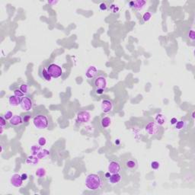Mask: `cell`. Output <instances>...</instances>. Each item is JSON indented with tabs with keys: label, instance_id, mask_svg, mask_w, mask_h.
Here are the masks:
<instances>
[{
	"label": "cell",
	"instance_id": "6da1fadb",
	"mask_svg": "<svg viewBox=\"0 0 195 195\" xmlns=\"http://www.w3.org/2000/svg\"><path fill=\"white\" fill-rule=\"evenodd\" d=\"M85 186L90 191H96L102 186V180L99 175L90 174L85 179Z\"/></svg>",
	"mask_w": 195,
	"mask_h": 195
},
{
	"label": "cell",
	"instance_id": "7a4b0ae2",
	"mask_svg": "<svg viewBox=\"0 0 195 195\" xmlns=\"http://www.w3.org/2000/svg\"><path fill=\"white\" fill-rule=\"evenodd\" d=\"M33 123L35 127H37V129L43 130L46 129L48 127L49 120L48 118L44 114H37L34 118Z\"/></svg>",
	"mask_w": 195,
	"mask_h": 195
},
{
	"label": "cell",
	"instance_id": "3957f363",
	"mask_svg": "<svg viewBox=\"0 0 195 195\" xmlns=\"http://www.w3.org/2000/svg\"><path fill=\"white\" fill-rule=\"evenodd\" d=\"M47 71L52 78H59L63 74V70L60 66L55 63H51L47 68Z\"/></svg>",
	"mask_w": 195,
	"mask_h": 195
},
{
	"label": "cell",
	"instance_id": "277c9868",
	"mask_svg": "<svg viewBox=\"0 0 195 195\" xmlns=\"http://www.w3.org/2000/svg\"><path fill=\"white\" fill-rule=\"evenodd\" d=\"M20 106L21 109L26 111H28L32 108L33 106V101L31 100V98L27 96H24L21 99V103H20Z\"/></svg>",
	"mask_w": 195,
	"mask_h": 195
},
{
	"label": "cell",
	"instance_id": "5b68a950",
	"mask_svg": "<svg viewBox=\"0 0 195 195\" xmlns=\"http://www.w3.org/2000/svg\"><path fill=\"white\" fill-rule=\"evenodd\" d=\"M145 130L149 135H156L159 131V127L156 122L150 121L146 125Z\"/></svg>",
	"mask_w": 195,
	"mask_h": 195
},
{
	"label": "cell",
	"instance_id": "8992f818",
	"mask_svg": "<svg viewBox=\"0 0 195 195\" xmlns=\"http://www.w3.org/2000/svg\"><path fill=\"white\" fill-rule=\"evenodd\" d=\"M108 172L111 174H114V173H119L121 170V166H120V162L116 160L111 161L109 165H108Z\"/></svg>",
	"mask_w": 195,
	"mask_h": 195
},
{
	"label": "cell",
	"instance_id": "52a82bcc",
	"mask_svg": "<svg viewBox=\"0 0 195 195\" xmlns=\"http://www.w3.org/2000/svg\"><path fill=\"white\" fill-rule=\"evenodd\" d=\"M91 118V114L87 111H82L78 113L77 120L80 123H86Z\"/></svg>",
	"mask_w": 195,
	"mask_h": 195
},
{
	"label": "cell",
	"instance_id": "ba28073f",
	"mask_svg": "<svg viewBox=\"0 0 195 195\" xmlns=\"http://www.w3.org/2000/svg\"><path fill=\"white\" fill-rule=\"evenodd\" d=\"M95 85L96 89H105L107 86V80L103 76H98L96 79H95Z\"/></svg>",
	"mask_w": 195,
	"mask_h": 195
},
{
	"label": "cell",
	"instance_id": "9c48e42d",
	"mask_svg": "<svg viewBox=\"0 0 195 195\" xmlns=\"http://www.w3.org/2000/svg\"><path fill=\"white\" fill-rule=\"evenodd\" d=\"M11 184L14 187H19L22 185V183H23V179L21 178V175L18 174H15L12 176L11 178Z\"/></svg>",
	"mask_w": 195,
	"mask_h": 195
},
{
	"label": "cell",
	"instance_id": "30bf717a",
	"mask_svg": "<svg viewBox=\"0 0 195 195\" xmlns=\"http://www.w3.org/2000/svg\"><path fill=\"white\" fill-rule=\"evenodd\" d=\"M101 110H102L103 112L109 113L110 111H112L113 104L112 102L109 100H103L102 101H101Z\"/></svg>",
	"mask_w": 195,
	"mask_h": 195
},
{
	"label": "cell",
	"instance_id": "8fae6325",
	"mask_svg": "<svg viewBox=\"0 0 195 195\" xmlns=\"http://www.w3.org/2000/svg\"><path fill=\"white\" fill-rule=\"evenodd\" d=\"M108 182L111 184H117L120 183L122 180L121 175L119 173H114V174H111L110 177L108 178Z\"/></svg>",
	"mask_w": 195,
	"mask_h": 195
},
{
	"label": "cell",
	"instance_id": "7c38bea8",
	"mask_svg": "<svg viewBox=\"0 0 195 195\" xmlns=\"http://www.w3.org/2000/svg\"><path fill=\"white\" fill-rule=\"evenodd\" d=\"M97 73H98V70H97L96 67L94 66H91L88 68L85 72V75L89 79H94L97 75Z\"/></svg>",
	"mask_w": 195,
	"mask_h": 195
},
{
	"label": "cell",
	"instance_id": "4fadbf2b",
	"mask_svg": "<svg viewBox=\"0 0 195 195\" xmlns=\"http://www.w3.org/2000/svg\"><path fill=\"white\" fill-rule=\"evenodd\" d=\"M39 75L41 76V78H42V79H44V80L48 82H50V80H51V78H52L50 76V74H49L47 70H46V69H45L44 67H43V66L40 67V70H39Z\"/></svg>",
	"mask_w": 195,
	"mask_h": 195
},
{
	"label": "cell",
	"instance_id": "5bb4252c",
	"mask_svg": "<svg viewBox=\"0 0 195 195\" xmlns=\"http://www.w3.org/2000/svg\"><path fill=\"white\" fill-rule=\"evenodd\" d=\"M125 167L126 168L130 169V170H135L137 168V160L133 159V158H130V159H127L125 161Z\"/></svg>",
	"mask_w": 195,
	"mask_h": 195
},
{
	"label": "cell",
	"instance_id": "9a60e30c",
	"mask_svg": "<svg viewBox=\"0 0 195 195\" xmlns=\"http://www.w3.org/2000/svg\"><path fill=\"white\" fill-rule=\"evenodd\" d=\"M146 2V1H142V0H138V1H133L130 2V6L136 10H141L143 8V6H145Z\"/></svg>",
	"mask_w": 195,
	"mask_h": 195
},
{
	"label": "cell",
	"instance_id": "2e32d148",
	"mask_svg": "<svg viewBox=\"0 0 195 195\" xmlns=\"http://www.w3.org/2000/svg\"><path fill=\"white\" fill-rule=\"evenodd\" d=\"M9 123L12 126H19L21 124H22L23 123V120H22V118L19 115H15V116L12 117L11 119L9 120Z\"/></svg>",
	"mask_w": 195,
	"mask_h": 195
},
{
	"label": "cell",
	"instance_id": "e0dca14e",
	"mask_svg": "<svg viewBox=\"0 0 195 195\" xmlns=\"http://www.w3.org/2000/svg\"><path fill=\"white\" fill-rule=\"evenodd\" d=\"M21 99L19 97L15 96V95H11L8 99V103L10 104V105L12 107H17L18 106V104H20L21 103Z\"/></svg>",
	"mask_w": 195,
	"mask_h": 195
},
{
	"label": "cell",
	"instance_id": "ac0fdd59",
	"mask_svg": "<svg viewBox=\"0 0 195 195\" xmlns=\"http://www.w3.org/2000/svg\"><path fill=\"white\" fill-rule=\"evenodd\" d=\"M100 124L101 127L103 129H106V128L109 127L111 124V118H108V117H104V118H101Z\"/></svg>",
	"mask_w": 195,
	"mask_h": 195
},
{
	"label": "cell",
	"instance_id": "d6986e66",
	"mask_svg": "<svg viewBox=\"0 0 195 195\" xmlns=\"http://www.w3.org/2000/svg\"><path fill=\"white\" fill-rule=\"evenodd\" d=\"M156 123L158 125H163L165 124V117L162 114H159L156 117Z\"/></svg>",
	"mask_w": 195,
	"mask_h": 195
},
{
	"label": "cell",
	"instance_id": "ffe728a7",
	"mask_svg": "<svg viewBox=\"0 0 195 195\" xmlns=\"http://www.w3.org/2000/svg\"><path fill=\"white\" fill-rule=\"evenodd\" d=\"M19 89L24 94H27L28 92H29V86H28L27 84H21V85H20Z\"/></svg>",
	"mask_w": 195,
	"mask_h": 195
},
{
	"label": "cell",
	"instance_id": "44dd1931",
	"mask_svg": "<svg viewBox=\"0 0 195 195\" xmlns=\"http://www.w3.org/2000/svg\"><path fill=\"white\" fill-rule=\"evenodd\" d=\"M45 175H46V171L45 169L42 168H40L37 169V171L36 172V175L39 178H43V177H44Z\"/></svg>",
	"mask_w": 195,
	"mask_h": 195
},
{
	"label": "cell",
	"instance_id": "7402d4cb",
	"mask_svg": "<svg viewBox=\"0 0 195 195\" xmlns=\"http://www.w3.org/2000/svg\"><path fill=\"white\" fill-rule=\"evenodd\" d=\"M184 126H185V123L182 120H179V121H177L176 123V129L178 130H181L183 129L184 127Z\"/></svg>",
	"mask_w": 195,
	"mask_h": 195
},
{
	"label": "cell",
	"instance_id": "603a6c76",
	"mask_svg": "<svg viewBox=\"0 0 195 195\" xmlns=\"http://www.w3.org/2000/svg\"><path fill=\"white\" fill-rule=\"evenodd\" d=\"M159 166H160L159 162H156V161H153V162H151V168L154 169V170H157L159 168Z\"/></svg>",
	"mask_w": 195,
	"mask_h": 195
},
{
	"label": "cell",
	"instance_id": "cb8c5ba5",
	"mask_svg": "<svg viewBox=\"0 0 195 195\" xmlns=\"http://www.w3.org/2000/svg\"><path fill=\"white\" fill-rule=\"evenodd\" d=\"M151 17H152V14L150 13V12H146V13H145L144 15H143V21H145V22H146V21H149V20H150Z\"/></svg>",
	"mask_w": 195,
	"mask_h": 195
},
{
	"label": "cell",
	"instance_id": "d4e9b609",
	"mask_svg": "<svg viewBox=\"0 0 195 195\" xmlns=\"http://www.w3.org/2000/svg\"><path fill=\"white\" fill-rule=\"evenodd\" d=\"M14 95H15V96L19 97V98H22V97L25 96V94H24L20 89H15V90L14 91Z\"/></svg>",
	"mask_w": 195,
	"mask_h": 195
},
{
	"label": "cell",
	"instance_id": "484cf974",
	"mask_svg": "<svg viewBox=\"0 0 195 195\" xmlns=\"http://www.w3.org/2000/svg\"><path fill=\"white\" fill-rule=\"evenodd\" d=\"M46 140L44 137H41V138L39 139L38 143H39V145L41 146H44L46 144Z\"/></svg>",
	"mask_w": 195,
	"mask_h": 195
},
{
	"label": "cell",
	"instance_id": "4316f807",
	"mask_svg": "<svg viewBox=\"0 0 195 195\" xmlns=\"http://www.w3.org/2000/svg\"><path fill=\"white\" fill-rule=\"evenodd\" d=\"M188 37L191 39V41H194L195 34H194V29H191V31H190L189 34H188Z\"/></svg>",
	"mask_w": 195,
	"mask_h": 195
},
{
	"label": "cell",
	"instance_id": "83f0119b",
	"mask_svg": "<svg viewBox=\"0 0 195 195\" xmlns=\"http://www.w3.org/2000/svg\"><path fill=\"white\" fill-rule=\"evenodd\" d=\"M13 117V114H12V113L11 112V111H7V112L6 113V114L4 115V118H6V120H8V119H11V118Z\"/></svg>",
	"mask_w": 195,
	"mask_h": 195
},
{
	"label": "cell",
	"instance_id": "f1b7e54d",
	"mask_svg": "<svg viewBox=\"0 0 195 195\" xmlns=\"http://www.w3.org/2000/svg\"><path fill=\"white\" fill-rule=\"evenodd\" d=\"M108 8V6H107L106 3H104V2H102V3H101L100 4V9L102 10V11H105Z\"/></svg>",
	"mask_w": 195,
	"mask_h": 195
},
{
	"label": "cell",
	"instance_id": "f546056e",
	"mask_svg": "<svg viewBox=\"0 0 195 195\" xmlns=\"http://www.w3.org/2000/svg\"><path fill=\"white\" fill-rule=\"evenodd\" d=\"M6 124V119L4 117H1V127H4Z\"/></svg>",
	"mask_w": 195,
	"mask_h": 195
},
{
	"label": "cell",
	"instance_id": "4dcf8cb0",
	"mask_svg": "<svg viewBox=\"0 0 195 195\" xmlns=\"http://www.w3.org/2000/svg\"><path fill=\"white\" fill-rule=\"evenodd\" d=\"M95 93H96L97 95H102L103 93H104V89H95Z\"/></svg>",
	"mask_w": 195,
	"mask_h": 195
},
{
	"label": "cell",
	"instance_id": "1f68e13d",
	"mask_svg": "<svg viewBox=\"0 0 195 195\" xmlns=\"http://www.w3.org/2000/svg\"><path fill=\"white\" fill-rule=\"evenodd\" d=\"M30 118V115H26V116H25V118H23L24 119V122H27L28 121V120H29Z\"/></svg>",
	"mask_w": 195,
	"mask_h": 195
},
{
	"label": "cell",
	"instance_id": "d6a6232c",
	"mask_svg": "<svg viewBox=\"0 0 195 195\" xmlns=\"http://www.w3.org/2000/svg\"><path fill=\"white\" fill-rule=\"evenodd\" d=\"M21 178L23 179V181H25V180L27 179V174H23L21 175Z\"/></svg>",
	"mask_w": 195,
	"mask_h": 195
},
{
	"label": "cell",
	"instance_id": "836d02e7",
	"mask_svg": "<svg viewBox=\"0 0 195 195\" xmlns=\"http://www.w3.org/2000/svg\"><path fill=\"white\" fill-rule=\"evenodd\" d=\"M171 122H172V124H175L176 123H177V119L176 118H172V120H171Z\"/></svg>",
	"mask_w": 195,
	"mask_h": 195
},
{
	"label": "cell",
	"instance_id": "e575fe53",
	"mask_svg": "<svg viewBox=\"0 0 195 195\" xmlns=\"http://www.w3.org/2000/svg\"><path fill=\"white\" fill-rule=\"evenodd\" d=\"M192 118H193V119L194 118V112L192 113Z\"/></svg>",
	"mask_w": 195,
	"mask_h": 195
}]
</instances>
